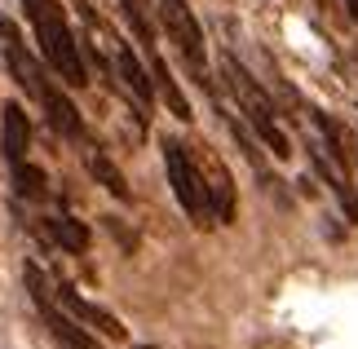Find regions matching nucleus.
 <instances>
[{
  "label": "nucleus",
  "mask_w": 358,
  "mask_h": 349,
  "mask_svg": "<svg viewBox=\"0 0 358 349\" xmlns=\"http://www.w3.org/2000/svg\"><path fill=\"white\" fill-rule=\"evenodd\" d=\"M222 80H226V89L235 93L239 115L248 120V129L270 146V155L274 159L292 155V142H287V133H283V124H279V106H274V97L261 89V80H252L248 66H239L235 53H222Z\"/></svg>",
  "instance_id": "nucleus-1"
},
{
  "label": "nucleus",
  "mask_w": 358,
  "mask_h": 349,
  "mask_svg": "<svg viewBox=\"0 0 358 349\" xmlns=\"http://www.w3.org/2000/svg\"><path fill=\"white\" fill-rule=\"evenodd\" d=\"M22 9H27V18H31V27H36L40 58H45L71 89H85L89 71H85V58H80V45H76L71 27H66L62 0H22Z\"/></svg>",
  "instance_id": "nucleus-2"
},
{
  "label": "nucleus",
  "mask_w": 358,
  "mask_h": 349,
  "mask_svg": "<svg viewBox=\"0 0 358 349\" xmlns=\"http://www.w3.org/2000/svg\"><path fill=\"white\" fill-rule=\"evenodd\" d=\"M159 22H164V31H169V45H177V53H182L186 71L195 76V85L217 102V85L208 76V49H203V27H199L195 13H190V5L186 0H159Z\"/></svg>",
  "instance_id": "nucleus-3"
},
{
  "label": "nucleus",
  "mask_w": 358,
  "mask_h": 349,
  "mask_svg": "<svg viewBox=\"0 0 358 349\" xmlns=\"http://www.w3.org/2000/svg\"><path fill=\"white\" fill-rule=\"evenodd\" d=\"M22 283H27V292H31L36 314L45 318V327L53 332V341H62V349H102L98 336H89V332L76 323V314L58 301V292H53V283L40 274V265H22Z\"/></svg>",
  "instance_id": "nucleus-4"
},
{
  "label": "nucleus",
  "mask_w": 358,
  "mask_h": 349,
  "mask_svg": "<svg viewBox=\"0 0 358 349\" xmlns=\"http://www.w3.org/2000/svg\"><path fill=\"white\" fill-rule=\"evenodd\" d=\"M164 169H169V186L177 194V204H182V213L203 226V221L213 217L208 208V181H203V169L195 164L186 142H177V137H164Z\"/></svg>",
  "instance_id": "nucleus-5"
},
{
  "label": "nucleus",
  "mask_w": 358,
  "mask_h": 349,
  "mask_svg": "<svg viewBox=\"0 0 358 349\" xmlns=\"http://www.w3.org/2000/svg\"><path fill=\"white\" fill-rule=\"evenodd\" d=\"M310 169H314V177H319L323 186L341 199L345 217H350V221H358V190H354V177H350L345 164H336L332 155H327V146H310Z\"/></svg>",
  "instance_id": "nucleus-6"
},
{
  "label": "nucleus",
  "mask_w": 358,
  "mask_h": 349,
  "mask_svg": "<svg viewBox=\"0 0 358 349\" xmlns=\"http://www.w3.org/2000/svg\"><path fill=\"white\" fill-rule=\"evenodd\" d=\"M53 292H58V301L71 310L80 323H89V327H98L102 336H111V341H124V327H120V318L111 314V310H102V305H93V301H85L80 292L71 287V283H53Z\"/></svg>",
  "instance_id": "nucleus-7"
},
{
  "label": "nucleus",
  "mask_w": 358,
  "mask_h": 349,
  "mask_svg": "<svg viewBox=\"0 0 358 349\" xmlns=\"http://www.w3.org/2000/svg\"><path fill=\"white\" fill-rule=\"evenodd\" d=\"M0 150H5L9 164H22L27 150H31V120H27L22 102H9L5 115H0Z\"/></svg>",
  "instance_id": "nucleus-8"
},
{
  "label": "nucleus",
  "mask_w": 358,
  "mask_h": 349,
  "mask_svg": "<svg viewBox=\"0 0 358 349\" xmlns=\"http://www.w3.org/2000/svg\"><path fill=\"white\" fill-rule=\"evenodd\" d=\"M203 169H208V208H213V221H217V226H230V221H235V181H230V173L213 155H203Z\"/></svg>",
  "instance_id": "nucleus-9"
},
{
  "label": "nucleus",
  "mask_w": 358,
  "mask_h": 349,
  "mask_svg": "<svg viewBox=\"0 0 358 349\" xmlns=\"http://www.w3.org/2000/svg\"><path fill=\"white\" fill-rule=\"evenodd\" d=\"M85 169H89V177L98 181V186L111 194V199H120V204H133V190H129V177H124L115 164H111V155H106L102 146H89L85 150Z\"/></svg>",
  "instance_id": "nucleus-10"
},
{
  "label": "nucleus",
  "mask_w": 358,
  "mask_h": 349,
  "mask_svg": "<svg viewBox=\"0 0 358 349\" xmlns=\"http://www.w3.org/2000/svg\"><path fill=\"white\" fill-rule=\"evenodd\" d=\"M40 106H45V115L53 124V133H62V137H85V120H80V111L76 102L66 97L58 85H49V93L40 97Z\"/></svg>",
  "instance_id": "nucleus-11"
},
{
  "label": "nucleus",
  "mask_w": 358,
  "mask_h": 349,
  "mask_svg": "<svg viewBox=\"0 0 358 349\" xmlns=\"http://www.w3.org/2000/svg\"><path fill=\"white\" fill-rule=\"evenodd\" d=\"M40 230L49 234V243H58L62 252H89V243H93V234L85 221H76V217H45L40 221Z\"/></svg>",
  "instance_id": "nucleus-12"
},
{
  "label": "nucleus",
  "mask_w": 358,
  "mask_h": 349,
  "mask_svg": "<svg viewBox=\"0 0 358 349\" xmlns=\"http://www.w3.org/2000/svg\"><path fill=\"white\" fill-rule=\"evenodd\" d=\"M115 66H120V80L129 85V93L137 97V106H150V97H155V76H150L146 66L133 58V49H129V45H120Z\"/></svg>",
  "instance_id": "nucleus-13"
},
{
  "label": "nucleus",
  "mask_w": 358,
  "mask_h": 349,
  "mask_svg": "<svg viewBox=\"0 0 358 349\" xmlns=\"http://www.w3.org/2000/svg\"><path fill=\"white\" fill-rule=\"evenodd\" d=\"M150 53V76H155V93L164 97V102H169V111L177 120H195L190 115V102L182 97V89H177V80H173V71H169V62L159 58V49H146Z\"/></svg>",
  "instance_id": "nucleus-14"
},
{
  "label": "nucleus",
  "mask_w": 358,
  "mask_h": 349,
  "mask_svg": "<svg viewBox=\"0 0 358 349\" xmlns=\"http://www.w3.org/2000/svg\"><path fill=\"white\" fill-rule=\"evenodd\" d=\"M124 18H129V27L137 31V40H142L146 49H155V5L150 0H120Z\"/></svg>",
  "instance_id": "nucleus-15"
},
{
  "label": "nucleus",
  "mask_w": 358,
  "mask_h": 349,
  "mask_svg": "<svg viewBox=\"0 0 358 349\" xmlns=\"http://www.w3.org/2000/svg\"><path fill=\"white\" fill-rule=\"evenodd\" d=\"M13 190L22 194V199H49V181L45 173L36 169V164H13Z\"/></svg>",
  "instance_id": "nucleus-16"
},
{
  "label": "nucleus",
  "mask_w": 358,
  "mask_h": 349,
  "mask_svg": "<svg viewBox=\"0 0 358 349\" xmlns=\"http://www.w3.org/2000/svg\"><path fill=\"white\" fill-rule=\"evenodd\" d=\"M222 115H226V111H222ZM226 124H230V133H235V142H239V150H243V159L252 164V173H257L261 181H270V169H266V159H261V150L252 146V137H248V129H243V124H239L235 115H226Z\"/></svg>",
  "instance_id": "nucleus-17"
},
{
  "label": "nucleus",
  "mask_w": 358,
  "mask_h": 349,
  "mask_svg": "<svg viewBox=\"0 0 358 349\" xmlns=\"http://www.w3.org/2000/svg\"><path fill=\"white\" fill-rule=\"evenodd\" d=\"M76 9L89 18V27H102V18H98V9H93V0H76Z\"/></svg>",
  "instance_id": "nucleus-18"
},
{
  "label": "nucleus",
  "mask_w": 358,
  "mask_h": 349,
  "mask_svg": "<svg viewBox=\"0 0 358 349\" xmlns=\"http://www.w3.org/2000/svg\"><path fill=\"white\" fill-rule=\"evenodd\" d=\"M345 9H350V18L358 22V0H345Z\"/></svg>",
  "instance_id": "nucleus-19"
},
{
  "label": "nucleus",
  "mask_w": 358,
  "mask_h": 349,
  "mask_svg": "<svg viewBox=\"0 0 358 349\" xmlns=\"http://www.w3.org/2000/svg\"><path fill=\"white\" fill-rule=\"evenodd\" d=\"M137 349H155V345H137Z\"/></svg>",
  "instance_id": "nucleus-20"
}]
</instances>
